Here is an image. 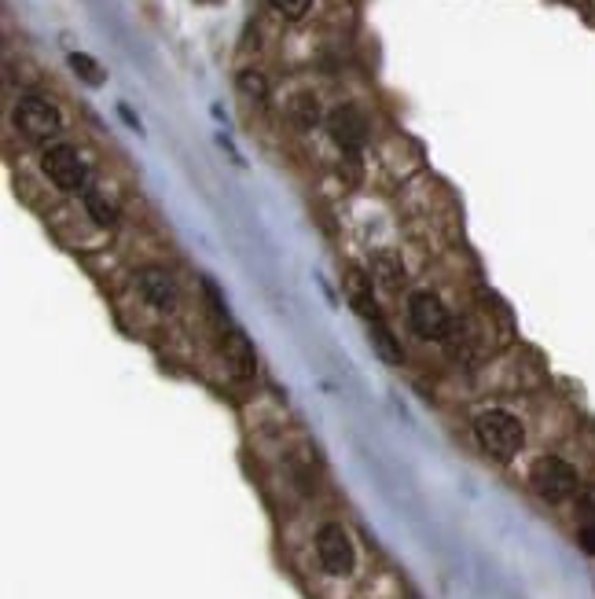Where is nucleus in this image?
I'll list each match as a JSON object with an SVG mask.
<instances>
[{
	"mask_svg": "<svg viewBox=\"0 0 595 599\" xmlns=\"http://www.w3.org/2000/svg\"><path fill=\"white\" fill-rule=\"evenodd\" d=\"M70 67L78 70L89 85H103V78H107V74L100 70V63H96L92 56H85V52H74V56H70Z\"/></svg>",
	"mask_w": 595,
	"mask_h": 599,
	"instance_id": "2eb2a0df",
	"label": "nucleus"
},
{
	"mask_svg": "<svg viewBox=\"0 0 595 599\" xmlns=\"http://www.w3.org/2000/svg\"><path fill=\"white\" fill-rule=\"evenodd\" d=\"M15 125H19L30 140H52V136L63 129V118H59L56 107L48 100H41V96H23L19 107H15Z\"/></svg>",
	"mask_w": 595,
	"mask_h": 599,
	"instance_id": "39448f33",
	"label": "nucleus"
},
{
	"mask_svg": "<svg viewBox=\"0 0 595 599\" xmlns=\"http://www.w3.org/2000/svg\"><path fill=\"white\" fill-rule=\"evenodd\" d=\"M577 511H581V526H595V486L581 489V497H577Z\"/></svg>",
	"mask_w": 595,
	"mask_h": 599,
	"instance_id": "f3484780",
	"label": "nucleus"
},
{
	"mask_svg": "<svg viewBox=\"0 0 595 599\" xmlns=\"http://www.w3.org/2000/svg\"><path fill=\"white\" fill-rule=\"evenodd\" d=\"M85 206H89L96 225L107 228L118 221V206H114V199H107V192H100V188H89V192H85Z\"/></svg>",
	"mask_w": 595,
	"mask_h": 599,
	"instance_id": "9b49d317",
	"label": "nucleus"
},
{
	"mask_svg": "<svg viewBox=\"0 0 595 599\" xmlns=\"http://www.w3.org/2000/svg\"><path fill=\"white\" fill-rule=\"evenodd\" d=\"M316 555H320V566L335 577L349 574L353 563H357V555H353V541L346 537L342 526H324V530L316 533Z\"/></svg>",
	"mask_w": 595,
	"mask_h": 599,
	"instance_id": "423d86ee",
	"label": "nucleus"
},
{
	"mask_svg": "<svg viewBox=\"0 0 595 599\" xmlns=\"http://www.w3.org/2000/svg\"><path fill=\"white\" fill-rule=\"evenodd\" d=\"M136 283H140V294H144L155 309H169L177 302V283H173V276H169L166 269H155V265H151V269H140Z\"/></svg>",
	"mask_w": 595,
	"mask_h": 599,
	"instance_id": "1a4fd4ad",
	"label": "nucleus"
},
{
	"mask_svg": "<svg viewBox=\"0 0 595 599\" xmlns=\"http://www.w3.org/2000/svg\"><path fill=\"white\" fill-rule=\"evenodd\" d=\"M371 276H375L382 287L397 291V287H401V280H405V269H401V265H397L390 254H379V258H375V265H371Z\"/></svg>",
	"mask_w": 595,
	"mask_h": 599,
	"instance_id": "ddd939ff",
	"label": "nucleus"
},
{
	"mask_svg": "<svg viewBox=\"0 0 595 599\" xmlns=\"http://www.w3.org/2000/svg\"><path fill=\"white\" fill-rule=\"evenodd\" d=\"M221 357L228 361V368H232L236 379H254V375H258L254 346H250L247 335L239 328H232V324H225V331H221Z\"/></svg>",
	"mask_w": 595,
	"mask_h": 599,
	"instance_id": "0eeeda50",
	"label": "nucleus"
},
{
	"mask_svg": "<svg viewBox=\"0 0 595 599\" xmlns=\"http://www.w3.org/2000/svg\"><path fill=\"white\" fill-rule=\"evenodd\" d=\"M239 89L247 92V96H254V100H265V96H269V85H265V78H261L258 70H243V74H239Z\"/></svg>",
	"mask_w": 595,
	"mask_h": 599,
	"instance_id": "dca6fc26",
	"label": "nucleus"
},
{
	"mask_svg": "<svg viewBox=\"0 0 595 599\" xmlns=\"http://www.w3.org/2000/svg\"><path fill=\"white\" fill-rule=\"evenodd\" d=\"M371 346H375V353H379L386 364H401V357H405L401 346H397V339L382 328V320H371Z\"/></svg>",
	"mask_w": 595,
	"mask_h": 599,
	"instance_id": "f8f14e48",
	"label": "nucleus"
},
{
	"mask_svg": "<svg viewBox=\"0 0 595 599\" xmlns=\"http://www.w3.org/2000/svg\"><path fill=\"white\" fill-rule=\"evenodd\" d=\"M408 324L423 339H445L452 328V317L449 309L441 306V298H434L430 291H419L408 298Z\"/></svg>",
	"mask_w": 595,
	"mask_h": 599,
	"instance_id": "20e7f679",
	"label": "nucleus"
},
{
	"mask_svg": "<svg viewBox=\"0 0 595 599\" xmlns=\"http://www.w3.org/2000/svg\"><path fill=\"white\" fill-rule=\"evenodd\" d=\"M327 129H331V136H335L346 151H360L364 136H368V118H364L357 107H349L346 103V107H335V111H331Z\"/></svg>",
	"mask_w": 595,
	"mask_h": 599,
	"instance_id": "6e6552de",
	"label": "nucleus"
},
{
	"mask_svg": "<svg viewBox=\"0 0 595 599\" xmlns=\"http://www.w3.org/2000/svg\"><path fill=\"white\" fill-rule=\"evenodd\" d=\"M291 118L302 125V129H313L316 118H320V107H316L313 96H294V100H291Z\"/></svg>",
	"mask_w": 595,
	"mask_h": 599,
	"instance_id": "4468645a",
	"label": "nucleus"
},
{
	"mask_svg": "<svg viewBox=\"0 0 595 599\" xmlns=\"http://www.w3.org/2000/svg\"><path fill=\"white\" fill-rule=\"evenodd\" d=\"M41 166H45L48 181L56 184V188H63V192H89L85 188L89 184V166H85V159L70 144L48 147Z\"/></svg>",
	"mask_w": 595,
	"mask_h": 599,
	"instance_id": "7ed1b4c3",
	"label": "nucleus"
},
{
	"mask_svg": "<svg viewBox=\"0 0 595 599\" xmlns=\"http://www.w3.org/2000/svg\"><path fill=\"white\" fill-rule=\"evenodd\" d=\"M346 291H349V306L357 309L364 320H379V306H375V294H371V276L360 269L346 272Z\"/></svg>",
	"mask_w": 595,
	"mask_h": 599,
	"instance_id": "9d476101",
	"label": "nucleus"
},
{
	"mask_svg": "<svg viewBox=\"0 0 595 599\" xmlns=\"http://www.w3.org/2000/svg\"><path fill=\"white\" fill-rule=\"evenodd\" d=\"M309 4H313V0H272V8L283 12L287 19H302V15L309 12Z\"/></svg>",
	"mask_w": 595,
	"mask_h": 599,
	"instance_id": "a211bd4d",
	"label": "nucleus"
},
{
	"mask_svg": "<svg viewBox=\"0 0 595 599\" xmlns=\"http://www.w3.org/2000/svg\"><path fill=\"white\" fill-rule=\"evenodd\" d=\"M581 548L595 555V526H581Z\"/></svg>",
	"mask_w": 595,
	"mask_h": 599,
	"instance_id": "6ab92c4d",
	"label": "nucleus"
},
{
	"mask_svg": "<svg viewBox=\"0 0 595 599\" xmlns=\"http://www.w3.org/2000/svg\"><path fill=\"white\" fill-rule=\"evenodd\" d=\"M529 478H533V489H537L544 500H551V504H562V500L577 497V489H581L577 471H573L566 460H559V456H540Z\"/></svg>",
	"mask_w": 595,
	"mask_h": 599,
	"instance_id": "f03ea898",
	"label": "nucleus"
},
{
	"mask_svg": "<svg viewBox=\"0 0 595 599\" xmlns=\"http://www.w3.org/2000/svg\"><path fill=\"white\" fill-rule=\"evenodd\" d=\"M474 438L482 445L485 453L496 456V460H511L518 456L522 441H526V430L511 412H500V408H489L482 416L474 419Z\"/></svg>",
	"mask_w": 595,
	"mask_h": 599,
	"instance_id": "f257e3e1",
	"label": "nucleus"
}]
</instances>
